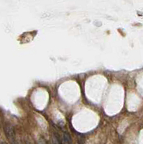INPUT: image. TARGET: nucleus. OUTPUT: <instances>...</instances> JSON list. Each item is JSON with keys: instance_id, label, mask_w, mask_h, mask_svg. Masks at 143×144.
Segmentation results:
<instances>
[{"instance_id": "1", "label": "nucleus", "mask_w": 143, "mask_h": 144, "mask_svg": "<svg viewBox=\"0 0 143 144\" xmlns=\"http://www.w3.org/2000/svg\"><path fill=\"white\" fill-rule=\"evenodd\" d=\"M4 133L5 135L7 136V138L13 141L15 140V130L14 128H12V126L10 125H6L4 126Z\"/></svg>"}, {"instance_id": "2", "label": "nucleus", "mask_w": 143, "mask_h": 144, "mask_svg": "<svg viewBox=\"0 0 143 144\" xmlns=\"http://www.w3.org/2000/svg\"><path fill=\"white\" fill-rule=\"evenodd\" d=\"M62 144H70V140L68 134L64 133L63 138H62Z\"/></svg>"}, {"instance_id": "3", "label": "nucleus", "mask_w": 143, "mask_h": 144, "mask_svg": "<svg viewBox=\"0 0 143 144\" xmlns=\"http://www.w3.org/2000/svg\"><path fill=\"white\" fill-rule=\"evenodd\" d=\"M52 144H60V142H59V140H58L57 137H55V136L53 137Z\"/></svg>"}, {"instance_id": "4", "label": "nucleus", "mask_w": 143, "mask_h": 144, "mask_svg": "<svg viewBox=\"0 0 143 144\" xmlns=\"http://www.w3.org/2000/svg\"><path fill=\"white\" fill-rule=\"evenodd\" d=\"M0 144H7V143H4V142H2V143H1Z\"/></svg>"}, {"instance_id": "5", "label": "nucleus", "mask_w": 143, "mask_h": 144, "mask_svg": "<svg viewBox=\"0 0 143 144\" xmlns=\"http://www.w3.org/2000/svg\"><path fill=\"white\" fill-rule=\"evenodd\" d=\"M39 144H44V143H40Z\"/></svg>"}, {"instance_id": "6", "label": "nucleus", "mask_w": 143, "mask_h": 144, "mask_svg": "<svg viewBox=\"0 0 143 144\" xmlns=\"http://www.w3.org/2000/svg\"><path fill=\"white\" fill-rule=\"evenodd\" d=\"M77 144H78V143H77Z\"/></svg>"}]
</instances>
